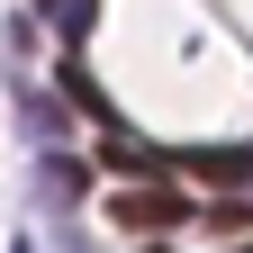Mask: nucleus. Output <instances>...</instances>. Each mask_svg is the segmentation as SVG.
Masks as SVG:
<instances>
[{
	"mask_svg": "<svg viewBox=\"0 0 253 253\" xmlns=\"http://www.w3.org/2000/svg\"><path fill=\"white\" fill-rule=\"evenodd\" d=\"M109 217H118V226H136V235H163V226H181V217H190V190L145 172V181H126L118 199H109Z\"/></svg>",
	"mask_w": 253,
	"mask_h": 253,
	"instance_id": "obj_1",
	"label": "nucleus"
},
{
	"mask_svg": "<svg viewBox=\"0 0 253 253\" xmlns=\"http://www.w3.org/2000/svg\"><path fill=\"white\" fill-rule=\"evenodd\" d=\"M100 163H109V172H136V181H145V172H154V154H145L136 136H126V126H109V136H100Z\"/></svg>",
	"mask_w": 253,
	"mask_h": 253,
	"instance_id": "obj_2",
	"label": "nucleus"
},
{
	"mask_svg": "<svg viewBox=\"0 0 253 253\" xmlns=\"http://www.w3.org/2000/svg\"><path fill=\"white\" fill-rule=\"evenodd\" d=\"M37 190H45L54 208H73L82 190H90V172H82V163H45V172H37Z\"/></svg>",
	"mask_w": 253,
	"mask_h": 253,
	"instance_id": "obj_3",
	"label": "nucleus"
}]
</instances>
